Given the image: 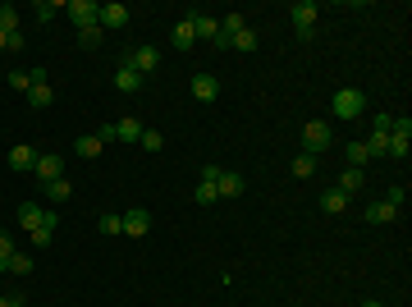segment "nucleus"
Here are the masks:
<instances>
[{"mask_svg": "<svg viewBox=\"0 0 412 307\" xmlns=\"http://www.w3.org/2000/svg\"><path fill=\"white\" fill-rule=\"evenodd\" d=\"M65 14L74 19V28H78V33H83V28H97L101 5H92V0H65Z\"/></svg>", "mask_w": 412, "mask_h": 307, "instance_id": "obj_5", "label": "nucleus"}, {"mask_svg": "<svg viewBox=\"0 0 412 307\" xmlns=\"http://www.w3.org/2000/svg\"><path fill=\"white\" fill-rule=\"evenodd\" d=\"M330 110H335V120H362L367 115V97H362V88H339L330 97Z\"/></svg>", "mask_w": 412, "mask_h": 307, "instance_id": "obj_1", "label": "nucleus"}, {"mask_svg": "<svg viewBox=\"0 0 412 307\" xmlns=\"http://www.w3.org/2000/svg\"><path fill=\"white\" fill-rule=\"evenodd\" d=\"M33 165H37V152H33L28 143H19V147L10 152V170H33Z\"/></svg>", "mask_w": 412, "mask_h": 307, "instance_id": "obj_21", "label": "nucleus"}, {"mask_svg": "<svg viewBox=\"0 0 412 307\" xmlns=\"http://www.w3.org/2000/svg\"><path fill=\"white\" fill-rule=\"evenodd\" d=\"M229 46H234V51H252V46H257V33H252V28H243L239 37H229Z\"/></svg>", "mask_w": 412, "mask_h": 307, "instance_id": "obj_34", "label": "nucleus"}, {"mask_svg": "<svg viewBox=\"0 0 412 307\" xmlns=\"http://www.w3.org/2000/svg\"><path fill=\"white\" fill-rule=\"evenodd\" d=\"M37 23H51L55 19V14H65V5H60V0H37Z\"/></svg>", "mask_w": 412, "mask_h": 307, "instance_id": "obj_27", "label": "nucleus"}, {"mask_svg": "<svg viewBox=\"0 0 412 307\" xmlns=\"http://www.w3.org/2000/svg\"><path fill=\"white\" fill-rule=\"evenodd\" d=\"M0 51H5V33H0Z\"/></svg>", "mask_w": 412, "mask_h": 307, "instance_id": "obj_45", "label": "nucleus"}, {"mask_svg": "<svg viewBox=\"0 0 412 307\" xmlns=\"http://www.w3.org/2000/svg\"><path fill=\"white\" fill-rule=\"evenodd\" d=\"M101 42H106V33H101V23H97V28H83V33H78V46H87V51H97Z\"/></svg>", "mask_w": 412, "mask_h": 307, "instance_id": "obj_30", "label": "nucleus"}, {"mask_svg": "<svg viewBox=\"0 0 412 307\" xmlns=\"http://www.w3.org/2000/svg\"><path fill=\"white\" fill-rule=\"evenodd\" d=\"M243 28H248V19H243V14H225V19H220V37H225V42H229V37H239Z\"/></svg>", "mask_w": 412, "mask_h": 307, "instance_id": "obj_25", "label": "nucleus"}, {"mask_svg": "<svg viewBox=\"0 0 412 307\" xmlns=\"http://www.w3.org/2000/svg\"><path fill=\"white\" fill-rule=\"evenodd\" d=\"M120 65H129L133 74L147 78L156 65H161V51H156V46H133V51H124V55H120Z\"/></svg>", "mask_w": 412, "mask_h": 307, "instance_id": "obj_3", "label": "nucleus"}, {"mask_svg": "<svg viewBox=\"0 0 412 307\" xmlns=\"http://www.w3.org/2000/svg\"><path fill=\"white\" fill-rule=\"evenodd\" d=\"M142 129H147V124H142L138 115H129V120H120V124H115V143H138V138H142Z\"/></svg>", "mask_w": 412, "mask_h": 307, "instance_id": "obj_16", "label": "nucleus"}, {"mask_svg": "<svg viewBox=\"0 0 412 307\" xmlns=\"http://www.w3.org/2000/svg\"><path fill=\"white\" fill-rule=\"evenodd\" d=\"M28 271H33V257H28V253H14L10 257V275H28Z\"/></svg>", "mask_w": 412, "mask_h": 307, "instance_id": "obj_36", "label": "nucleus"}, {"mask_svg": "<svg viewBox=\"0 0 412 307\" xmlns=\"http://www.w3.org/2000/svg\"><path fill=\"white\" fill-rule=\"evenodd\" d=\"M193 33H197V42H216V37H220V23L211 19V14H197L193 10Z\"/></svg>", "mask_w": 412, "mask_h": 307, "instance_id": "obj_15", "label": "nucleus"}, {"mask_svg": "<svg viewBox=\"0 0 412 307\" xmlns=\"http://www.w3.org/2000/svg\"><path fill=\"white\" fill-rule=\"evenodd\" d=\"M74 152L83 156V161H97V156H101V138H97V133H83V138L74 143Z\"/></svg>", "mask_w": 412, "mask_h": 307, "instance_id": "obj_22", "label": "nucleus"}, {"mask_svg": "<svg viewBox=\"0 0 412 307\" xmlns=\"http://www.w3.org/2000/svg\"><path fill=\"white\" fill-rule=\"evenodd\" d=\"M28 78H33V83H28V92H23V97H28V106H33V110H46V106L55 101V92L46 88V74H42V69H33Z\"/></svg>", "mask_w": 412, "mask_h": 307, "instance_id": "obj_7", "label": "nucleus"}, {"mask_svg": "<svg viewBox=\"0 0 412 307\" xmlns=\"http://www.w3.org/2000/svg\"><path fill=\"white\" fill-rule=\"evenodd\" d=\"M97 138H101V147H106V143H115V124H101V129H97Z\"/></svg>", "mask_w": 412, "mask_h": 307, "instance_id": "obj_41", "label": "nucleus"}, {"mask_svg": "<svg viewBox=\"0 0 412 307\" xmlns=\"http://www.w3.org/2000/svg\"><path fill=\"white\" fill-rule=\"evenodd\" d=\"M394 216H399V211H394L385 198H380V202H371V207H367V220H371V225H390Z\"/></svg>", "mask_w": 412, "mask_h": 307, "instance_id": "obj_23", "label": "nucleus"}, {"mask_svg": "<svg viewBox=\"0 0 412 307\" xmlns=\"http://www.w3.org/2000/svg\"><path fill=\"white\" fill-rule=\"evenodd\" d=\"M0 307H23V298H19V294H14V298H5V294H0Z\"/></svg>", "mask_w": 412, "mask_h": 307, "instance_id": "obj_43", "label": "nucleus"}, {"mask_svg": "<svg viewBox=\"0 0 412 307\" xmlns=\"http://www.w3.org/2000/svg\"><path fill=\"white\" fill-rule=\"evenodd\" d=\"M174 46H179V51H193V46H197V33H193V14H188V19H179V23H174Z\"/></svg>", "mask_w": 412, "mask_h": 307, "instance_id": "obj_14", "label": "nucleus"}, {"mask_svg": "<svg viewBox=\"0 0 412 307\" xmlns=\"http://www.w3.org/2000/svg\"><path fill=\"white\" fill-rule=\"evenodd\" d=\"M10 257H14V239L0 230V271H10Z\"/></svg>", "mask_w": 412, "mask_h": 307, "instance_id": "obj_35", "label": "nucleus"}, {"mask_svg": "<svg viewBox=\"0 0 412 307\" xmlns=\"http://www.w3.org/2000/svg\"><path fill=\"white\" fill-rule=\"evenodd\" d=\"M339 193H348V198H353V193H362V188H367V170H358V165H348L344 170V179H339Z\"/></svg>", "mask_w": 412, "mask_h": 307, "instance_id": "obj_13", "label": "nucleus"}, {"mask_svg": "<svg viewBox=\"0 0 412 307\" xmlns=\"http://www.w3.org/2000/svg\"><path fill=\"white\" fill-rule=\"evenodd\" d=\"M97 23H101V33H115V28H124V23H129V5H120V0H110V5H101Z\"/></svg>", "mask_w": 412, "mask_h": 307, "instance_id": "obj_8", "label": "nucleus"}, {"mask_svg": "<svg viewBox=\"0 0 412 307\" xmlns=\"http://www.w3.org/2000/svg\"><path fill=\"white\" fill-rule=\"evenodd\" d=\"M115 88L133 97V92H142V74H133L129 65H120V69H115Z\"/></svg>", "mask_w": 412, "mask_h": 307, "instance_id": "obj_18", "label": "nucleus"}, {"mask_svg": "<svg viewBox=\"0 0 412 307\" xmlns=\"http://www.w3.org/2000/svg\"><path fill=\"white\" fill-rule=\"evenodd\" d=\"M0 33L5 37L19 33V10H14V5H0Z\"/></svg>", "mask_w": 412, "mask_h": 307, "instance_id": "obj_28", "label": "nucleus"}, {"mask_svg": "<svg viewBox=\"0 0 412 307\" xmlns=\"http://www.w3.org/2000/svg\"><path fill=\"white\" fill-rule=\"evenodd\" d=\"M408 147H412V120H394L390 124V156L408 161Z\"/></svg>", "mask_w": 412, "mask_h": 307, "instance_id": "obj_6", "label": "nucleus"}, {"mask_svg": "<svg viewBox=\"0 0 412 307\" xmlns=\"http://www.w3.org/2000/svg\"><path fill=\"white\" fill-rule=\"evenodd\" d=\"M316 175V156L312 152H298L293 156V179H312Z\"/></svg>", "mask_w": 412, "mask_h": 307, "instance_id": "obj_24", "label": "nucleus"}, {"mask_svg": "<svg viewBox=\"0 0 412 307\" xmlns=\"http://www.w3.org/2000/svg\"><path fill=\"white\" fill-rule=\"evenodd\" d=\"M403 198H408V188H403V184H399V188H390V198H385V202H390V207H394V211H399V207H403Z\"/></svg>", "mask_w": 412, "mask_h": 307, "instance_id": "obj_39", "label": "nucleus"}, {"mask_svg": "<svg viewBox=\"0 0 412 307\" xmlns=\"http://www.w3.org/2000/svg\"><path fill=\"white\" fill-rule=\"evenodd\" d=\"M193 202H197V207H216V202H220V193H216V184H197V193H193Z\"/></svg>", "mask_w": 412, "mask_h": 307, "instance_id": "obj_29", "label": "nucleus"}, {"mask_svg": "<svg viewBox=\"0 0 412 307\" xmlns=\"http://www.w3.org/2000/svg\"><path fill=\"white\" fill-rule=\"evenodd\" d=\"M138 147H142V152H161V147H165V138H161V133H156V129H142Z\"/></svg>", "mask_w": 412, "mask_h": 307, "instance_id": "obj_31", "label": "nucleus"}, {"mask_svg": "<svg viewBox=\"0 0 412 307\" xmlns=\"http://www.w3.org/2000/svg\"><path fill=\"white\" fill-rule=\"evenodd\" d=\"M46 198L51 202H69L74 198V184H69V179H55V184H46Z\"/></svg>", "mask_w": 412, "mask_h": 307, "instance_id": "obj_26", "label": "nucleus"}, {"mask_svg": "<svg viewBox=\"0 0 412 307\" xmlns=\"http://www.w3.org/2000/svg\"><path fill=\"white\" fill-rule=\"evenodd\" d=\"M344 152H348V161L358 165V170H367V161H371V156H367V147H362V143H348Z\"/></svg>", "mask_w": 412, "mask_h": 307, "instance_id": "obj_33", "label": "nucleus"}, {"mask_svg": "<svg viewBox=\"0 0 412 307\" xmlns=\"http://www.w3.org/2000/svg\"><path fill=\"white\" fill-rule=\"evenodd\" d=\"M37 179L42 184H55V179H65V156H37Z\"/></svg>", "mask_w": 412, "mask_h": 307, "instance_id": "obj_11", "label": "nucleus"}, {"mask_svg": "<svg viewBox=\"0 0 412 307\" xmlns=\"http://www.w3.org/2000/svg\"><path fill=\"white\" fill-rule=\"evenodd\" d=\"M216 179H220V165L206 161V165H202V184H216Z\"/></svg>", "mask_w": 412, "mask_h": 307, "instance_id": "obj_40", "label": "nucleus"}, {"mask_svg": "<svg viewBox=\"0 0 412 307\" xmlns=\"http://www.w3.org/2000/svg\"><path fill=\"white\" fill-rule=\"evenodd\" d=\"M330 143H335V129H330L326 120H307L303 124V152L321 156V152H330Z\"/></svg>", "mask_w": 412, "mask_h": 307, "instance_id": "obj_2", "label": "nucleus"}, {"mask_svg": "<svg viewBox=\"0 0 412 307\" xmlns=\"http://www.w3.org/2000/svg\"><path fill=\"white\" fill-rule=\"evenodd\" d=\"M289 14H293V28H298V33H312V28H316V14H321V5H316V0H298Z\"/></svg>", "mask_w": 412, "mask_h": 307, "instance_id": "obj_9", "label": "nucleus"}, {"mask_svg": "<svg viewBox=\"0 0 412 307\" xmlns=\"http://www.w3.org/2000/svg\"><path fill=\"white\" fill-rule=\"evenodd\" d=\"M19 225H23L28 234H37V230H55V216H51L46 207H37V202H23V207H19Z\"/></svg>", "mask_w": 412, "mask_h": 307, "instance_id": "obj_4", "label": "nucleus"}, {"mask_svg": "<svg viewBox=\"0 0 412 307\" xmlns=\"http://www.w3.org/2000/svg\"><path fill=\"white\" fill-rule=\"evenodd\" d=\"M193 97H197V101H216V97H220L216 74H197V78H193Z\"/></svg>", "mask_w": 412, "mask_h": 307, "instance_id": "obj_17", "label": "nucleus"}, {"mask_svg": "<svg viewBox=\"0 0 412 307\" xmlns=\"http://www.w3.org/2000/svg\"><path fill=\"white\" fill-rule=\"evenodd\" d=\"M23 46H28V37H23V28H19V33H10V37H5V51H23Z\"/></svg>", "mask_w": 412, "mask_h": 307, "instance_id": "obj_37", "label": "nucleus"}, {"mask_svg": "<svg viewBox=\"0 0 412 307\" xmlns=\"http://www.w3.org/2000/svg\"><path fill=\"white\" fill-rule=\"evenodd\" d=\"M97 225H101V234H124V216H115V211H106Z\"/></svg>", "mask_w": 412, "mask_h": 307, "instance_id": "obj_32", "label": "nucleus"}, {"mask_svg": "<svg viewBox=\"0 0 412 307\" xmlns=\"http://www.w3.org/2000/svg\"><path fill=\"white\" fill-rule=\"evenodd\" d=\"M28 83H33V78L23 74V69H14V74H10V88H19V92H28Z\"/></svg>", "mask_w": 412, "mask_h": 307, "instance_id": "obj_38", "label": "nucleus"}, {"mask_svg": "<svg viewBox=\"0 0 412 307\" xmlns=\"http://www.w3.org/2000/svg\"><path fill=\"white\" fill-rule=\"evenodd\" d=\"M147 230H152V216H147V207L124 211V234H129V239H147Z\"/></svg>", "mask_w": 412, "mask_h": 307, "instance_id": "obj_10", "label": "nucleus"}, {"mask_svg": "<svg viewBox=\"0 0 412 307\" xmlns=\"http://www.w3.org/2000/svg\"><path fill=\"white\" fill-rule=\"evenodd\" d=\"M362 147H367V156H390V129H371V138Z\"/></svg>", "mask_w": 412, "mask_h": 307, "instance_id": "obj_19", "label": "nucleus"}, {"mask_svg": "<svg viewBox=\"0 0 412 307\" xmlns=\"http://www.w3.org/2000/svg\"><path fill=\"white\" fill-rule=\"evenodd\" d=\"M362 307H385V303H376V298H367V303H362Z\"/></svg>", "mask_w": 412, "mask_h": 307, "instance_id": "obj_44", "label": "nucleus"}, {"mask_svg": "<svg viewBox=\"0 0 412 307\" xmlns=\"http://www.w3.org/2000/svg\"><path fill=\"white\" fill-rule=\"evenodd\" d=\"M51 239H55V230H37V234H33V243H37V248H46Z\"/></svg>", "mask_w": 412, "mask_h": 307, "instance_id": "obj_42", "label": "nucleus"}, {"mask_svg": "<svg viewBox=\"0 0 412 307\" xmlns=\"http://www.w3.org/2000/svg\"><path fill=\"white\" fill-rule=\"evenodd\" d=\"M344 207H348V193H339V188H326V193H321V211H326V216H339Z\"/></svg>", "mask_w": 412, "mask_h": 307, "instance_id": "obj_20", "label": "nucleus"}, {"mask_svg": "<svg viewBox=\"0 0 412 307\" xmlns=\"http://www.w3.org/2000/svg\"><path fill=\"white\" fill-rule=\"evenodd\" d=\"M243 188H248V184H243L239 170H220V179H216V193H220V198H239Z\"/></svg>", "mask_w": 412, "mask_h": 307, "instance_id": "obj_12", "label": "nucleus"}]
</instances>
